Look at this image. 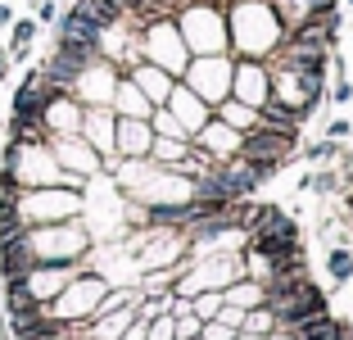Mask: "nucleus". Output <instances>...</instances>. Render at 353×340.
<instances>
[{
  "label": "nucleus",
  "instance_id": "20e7f679",
  "mask_svg": "<svg viewBox=\"0 0 353 340\" xmlns=\"http://www.w3.org/2000/svg\"><path fill=\"white\" fill-rule=\"evenodd\" d=\"M303 340H344V327L335 318H326V313H312V318L299 322Z\"/></svg>",
  "mask_w": 353,
  "mask_h": 340
},
{
  "label": "nucleus",
  "instance_id": "0eeeda50",
  "mask_svg": "<svg viewBox=\"0 0 353 340\" xmlns=\"http://www.w3.org/2000/svg\"><path fill=\"white\" fill-rule=\"evenodd\" d=\"M0 77H10V55L0 50Z\"/></svg>",
  "mask_w": 353,
  "mask_h": 340
},
{
  "label": "nucleus",
  "instance_id": "39448f33",
  "mask_svg": "<svg viewBox=\"0 0 353 340\" xmlns=\"http://www.w3.org/2000/svg\"><path fill=\"white\" fill-rule=\"evenodd\" d=\"M32 37H37V23H32V19H19V23H14V55H19V59L28 55Z\"/></svg>",
  "mask_w": 353,
  "mask_h": 340
},
{
  "label": "nucleus",
  "instance_id": "7ed1b4c3",
  "mask_svg": "<svg viewBox=\"0 0 353 340\" xmlns=\"http://www.w3.org/2000/svg\"><path fill=\"white\" fill-rule=\"evenodd\" d=\"M73 10L86 14L95 28H114V23L123 19V5H118V0H73Z\"/></svg>",
  "mask_w": 353,
  "mask_h": 340
},
{
  "label": "nucleus",
  "instance_id": "6e6552de",
  "mask_svg": "<svg viewBox=\"0 0 353 340\" xmlns=\"http://www.w3.org/2000/svg\"><path fill=\"white\" fill-rule=\"evenodd\" d=\"M5 23H14V14H10V5H0V28H5Z\"/></svg>",
  "mask_w": 353,
  "mask_h": 340
},
{
  "label": "nucleus",
  "instance_id": "f03ea898",
  "mask_svg": "<svg viewBox=\"0 0 353 340\" xmlns=\"http://www.w3.org/2000/svg\"><path fill=\"white\" fill-rule=\"evenodd\" d=\"M100 37H104V28H95L86 14H77V10H68L59 19V41H77V46H91V50H100Z\"/></svg>",
  "mask_w": 353,
  "mask_h": 340
},
{
  "label": "nucleus",
  "instance_id": "1a4fd4ad",
  "mask_svg": "<svg viewBox=\"0 0 353 340\" xmlns=\"http://www.w3.org/2000/svg\"><path fill=\"white\" fill-rule=\"evenodd\" d=\"M349 5H353V0H349Z\"/></svg>",
  "mask_w": 353,
  "mask_h": 340
},
{
  "label": "nucleus",
  "instance_id": "423d86ee",
  "mask_svg": "<svg viewBox=\"0 0 353 340\" xmlns=\"http://www.w3.org/2000/svg\"><path fill=\"white\" fill-rule=\"evenodd\" d=\"M349 272H353V254H349V249H335V254H331V277L344 281Z\"/></svg>",
  "mask_w": 353,
  "mask_h": 340
},
{
  "label": "nucleus",
  "instance_id": "f257e3e1",
  "mask_svg": "<svg viewBox=\"0 0 353 340\" xmlns=\"http://www.w3.org/2000/svg\"><path fill=\"white\" fill-rule=\"evenodd\" d=\"M294 145V132H281V127H259L240 141V155L250 159V164H281V159L290 155Z\"/></svg>",
  "mask_w": 353,
  "mask_h": 340
}]
</instances>
